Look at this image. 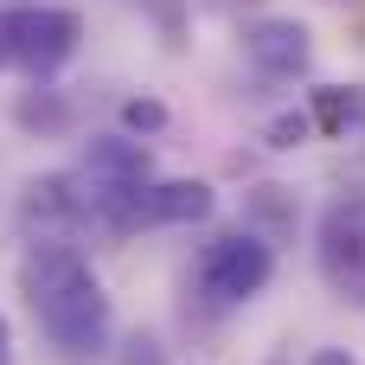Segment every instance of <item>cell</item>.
I'll use <instances>...</instances> for the list:
<instances>
[{
	"instance_id": "cell-1",
	"label": "cell",
	"mask_w": 365,
	"mask_h": 365,
	"mask_svg": "<svg viewBox=\"0 0 365 365\" xmlns=\"http://www.w3.org/2000/svg\"><path fill=\"white\" fill-rule=\"evenodd\" d=\"M19 295L45 334V346L64 365H90L109 353L115 334V308L96 282V269L83 263V250L58 244V237H32L19 257Z\"/></svg>"
},
{
	"instance_id": "cell-2",
	"label": "cell",
	"mask_w": 365,
	"mask_h": 365,
	"mask_svg": "<svg viewBox=\"0 0 365 365\" xmlns=\"http://www.w3.org/2000/svg\"><path fill=\"white\" fill-rule=\"evenodd\" d=\"M269 276H276V250H269V237L250 231V225L218 231V237L199 250V263H192V282H199V295H205L212 308H244V302H257V295L269 289Z\"/></svg>"
},
{
	"instance_id": "cell-3",
	"label": "cell",
	"mask_w": 365,
	"mask_h": 365,
	"mask_svg": "<svg viewBox=\"0 0 365 365\" xmlns=\"http://www.w3.org/2000/svg\"><path fill=\"white\" fill-rule=\"evenodd\" d=\"M77 38H83V19L71 6H0V51H6V71H26V77H51L77 58Z\"/></svg>"
},
{
	"instance_id": "cell-4",
	"label": "cell",
	"mask_w": 365,
	"mask_h": 365,
	"mask_svg": "<svg viewBox=\"0 0 365 365\" xmlns=\"http://www.w3.org/2000/svg\"><path fill=\"white\" fill-rule=\"evenodd\" d=\"M314 263L340 302L365 308V199H334L314 231Z\"/></svg>"
},
{
	"instance_id": "cell-5",
	"label": "cell",
	"mask_w": 365,
	"mask_h": 365,
	"mask_svg": "<svg viewBox=\"0 0 365 365\" xmlns=\"http://www.w3.org/2000/svg\"><path fill=\"white\" fill-rule=\"evenodd\" d=\"M244 58H250L263 77L289 83V77H302V71L314 64V32H308L302 19H289V13H263V19L244 26Z\"/></svg>"
},
{
	"instance_id": "cell-6",
	"label": "cell",
	"mask_w": 365,
	"mask_h": 365,
	"mask_svg": "<svg viewBox=\"0 0 365 365\" xmlns=\"http://www.w3.org/2000/svg\"><path fill=\"white\" fill-rule=\"evenodd\" d=\"M148 141H135V135H90V148H83V180H96V186H148Z\"/></svg>"
},
{
	"instance_id": "cell-7",
	"label": "cell",
	"mask_w": 365,
	"mask_h": 365,
	"mask_svg": "<svg viewBox=\"0 0 365 365\" xmlns=\"http://www.w3.org/2000/svg\"><path fill=\"white\" fill-rule=\"evenodd\" d=\"M308 115L334 141L365 135V83H321V90H308Z\"/></svg>"
},
{
	"instance_id": "cell-8",
	"label": "cell",
	"mask_w": 365,
	"mask_h": 365,
	"mask_svg": "<svg viewBox=\"0 0 365 365\" xmlns=\"http://www.w3.org/2000/svg\"><path fill=\"white\" fill-rule=\"evenodd\" d=\"M13 122H19L26 135H64V128H71V103H64L58 90H26V96L13 103Z\"/></svg>"
},
{
	"instance_id": "cell-9",
	"label": "cell",
	"mask_w": 365,
	"mask_h": 365,
	"mask_svg": "<svg viewBox=\"0 0 365 365\" xmlns=\"http://www.w3.org/2000/svg\"><path fill=\"white\" fill-rule=\"evenodd\" d=\"M115 115H122V135H135V141H148V135H160V128L173 122L160 96H128V103H122Z\"/></svg>"
},
{
	"instance_id": "cell-10",
	"label": "cell",
	"mask_w": 365,
	"mask_h": 365,
	"mask_svg": "<svg viewBox=\"0 0 365 365\" xmlns=\"http://www.w3.org/2000/svg\"><path fill=\"white\" fill-rule=\"evenodd\" d=\"M308 135H321L314 115H308V103H302V109H282V115L269 122V148H282V154H289V148H308Z\"/></svg>"
},
{
	"instance_id": "cell-11",
	"label": "cell",
	"mask_w": 365,
	"mask_h": 365,
	"mask_svg": "<svg viewBox=\"0 0 365 365\" xmlns=\"http://www.w3.org/2000/svg\"><path fill=\"white\" fill-rule=\"evenodd\" d=\"M115 365H173V359H167V346L154 334H128L122 353H115Z\"/></svg>"
},
{
	"instance_id": "cell-12",
	"label": "cell",
	"mask_w": 365,
	"mask_h": 365,
	"mask_svg": "<svg viewBox=\"0 0 365 365\" xmlns=\"http://www.w3.org/2000/svg\"><path fill=\"white\" fill-rule=\"evenodd\" d=\"M308 365H359V359H353L346 346H321V353H314V359H308Z\"/></svg>"
},
{
	"instance_id": "cell-13",
	"label": "cell",
	"mask_w": 365,
	"mask_h": 365,
	"mask_svg": "<svg viewBox=\"0 0 365 365\" xmlns=\"http://www.w3.org/2000/svg\"><path fill=\"white\" fill-rule=\"evenodd\" d=\"M0 365H13V327H6V314H0Z\"/></svg>"
},
{
	"instance_id": "cell-14",
	"label": "cell",
	"mask_w": 365,
	"mask_h": 365,
	"mask_svg": "<svg viewBox=\"0 0 365 365\" xmlns=\"http://www.w3.org/2000/svg\"><path fill=\"white\" fill-rule=\"evenodd\" d=\"M269 365H282V359H269Z\"/></svg>"
}]
</instances>
